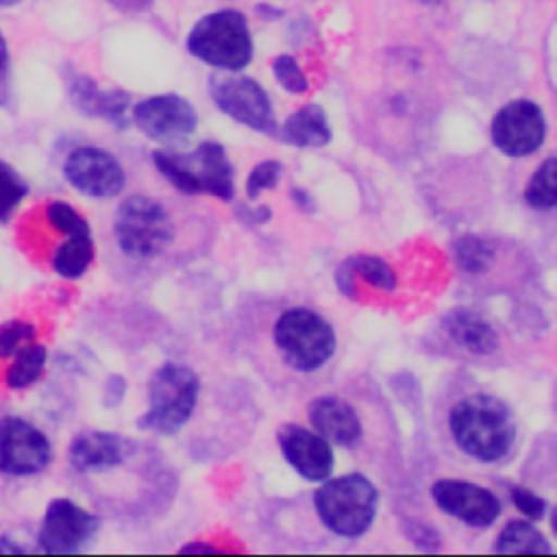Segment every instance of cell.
Segmentation results:
<instances>
[{"instance_id":"cell-1","label":"cell","mask_w":557,"mask_h":557,"mask_svg":"<svg viewBox=\"0 0 557 557\" xmlns=\"http://www.w3.org/2000/svg\"><path fill=\"white\" fill-rule=\"evenodd\" d=\"M448 433L459 450L483 463L503 461L516 446L518 426L505 400L474 392L448 411Z\"/></svg>"},{"instance_id":"cell-2","label":"cell","mask_w":557,"mask_h":557,"mask_svg":"<svg viewBox=\"0 0 557 557\" xmlns=\"http://www.w3.org/2000/svg\"><path fill=\"white\" fill-rule=\"evenodd\" d=\"M379 490L361 472H348L324 479L313 494V507L320 522L339 537H361L376 518Z\"/></svg>"},{"instance_id":"cell-3","label":"cell","mask_w":557,"mask_h":557,"mask_svg":"<svg viewBox=\"0 0 557 557\" xmlns=\"http://www.w3.org/2000/svg\"><path fill=\"white\" fill-rule=\"evenodd\" d=\"M154 168L178 191L187 196L209 194L220 200H231L235 194L233 165L222 144L202 141L194 152H152Z\"/></svg>"},{"instance_id":"cell-4","label":"cell","mask_w":557,"mask_h":557,"mask_svg":"<svg viewBox=\"0 0 557 557\" xmlns=\"http://www.w3.org/2000/svg\"><path fill=\"white\" fill-rule=\"evenodd\" d=\"M198 396V374L185 363L168 361L159 366L148 381V409L137 420V426L159 435H174L194 416Z\"/></svg>"},{"instance_id":"cell-5","label":"cell","mask_w":557,"mask_h":557,"mask_svg":"<svg viewBox=\"0 0 557 557\" xmlns=\"http://www.w3.org/2000/svg\"><path fill=\"white\" fill-rule=\"evenodd\" d=\"M272 337L285 363L298 372L320 370L337 346L331 322L309 307L285 309L274 322Z\"/></svg>"},{"instance_id":"cell-6","label":"cell","mask_w":557,"mask_h":557,"mask_svg":"<svg viewBox=\"0 0 557 557\" xmlns=\"http://www.w3.org/2000/svg\"><path fill=\"white\" fill-rule=\"evenodd\" d=\"M113 235L124 255L150 259L172 244L174 220L157 198L133 194L124 198L115 211Z\"/></svg>"},{"instance_id":"cell-7","label":"cell","mask_w":557,"mask_h":557,"mask_svg":"<svg viewBox=\"0 0 557 557\" xmlns=\"http://www.w3.org/2000/svg\"><path fill=\"white\" fill-rule=\"evenodd\" d=\"M187 50L220 70L237 72L250 63L252 39L246 17L237 11H215L205 15L187 37Z\"/></svg>"},{"instance_id":"cell-8","label":"cell","mask_w":557,"mask_h":557,"mask_svg":"<svg viewBox=\"0 0 557 557\" xmlns=\"http://www.w3.org/2000/svg\"><path fill=\"white\" fill-rule=\"evenodd\" d=\"M52 461L48 435L17 416L0 418V472L9 476H33Z\"/></svg>"},{"instance_id":"cell-9","label":"cell","mask_w":557,"mask_h":557,"mask_svg":"<svg viewBox=\"0 0 557 557\" xmlns=\"http://www.w3.org/2000/svg\"><path fill=\"white\" fill-rule=\"evenodd\" d=\"M492 144L507 157H529L544 144L546 117L540 104L527 98L507 102L496 111L490 126Z\"/></svg>"},{"instance_id":"cell-10","label":"cell","mask_w":557,"mask_h":557,"mask_svg":"<svg viewBox=\"0 0 557 557\" xmlns=\"http://www.w3.org/2000/svg\"><path fill=\"white\" fill-rule=\"evenodd\" d=\"M100 529V518L70 498H52L44 511L37 548L44 553H76Z\"/></svg>"},{"instance_id":"cell-11","label":"cell","mask_w":557,"mask_h":557,"mask_svg":"<svg viewBox=\"0 0 557 557\" xmlns=\"http://www.w3.org/2000/svg\"><path fill=\"white\" fill-rule=\"evenodd\" d=\"M211 98L235 122L268 135H276V120L265 89L248 76L211 78Z\"/></svg>"},{"instance_id":"cell-12","label":"cell","mask_w":557,"mask_h":557,"mask_svg":"<svg viewBox=\"0 0 557 557\" xmlns=\"http://www.w3.org/2000/svg\"><path fill=\"white\" fill-rule=\"evenodd\" d=\"M429 492L440 511L474 529L492 527L503 509L492 490L463 479H437Z\"/></svg>"},{"instance_id":"cell-13","label":"cell","mask_w":557,"mask_h":557,"mask_svg":"<svg viewBox=\"0 0 557 557\" xmlns=\"http://www.w3.org/2000/svg\"><path fill=\"white\" fill-rule=\"evenodd\" d=\"M67 183L91 198H113L126 185L122 163L107 150L96 146H78L63 161Z\"/></svg>"},{"instance_id":"cell-14","label":"cell","mask_w":557,"mask_h":557,"mask_svg":"<svg viewBox=\"0 0 557 557\" xmlns=\"http://www.w3.org/2000/svg\"><path fill=\"white\" fill-rule=\"evenodd\" d=\"M133 122L146 137L174 144L187 139L196 131L198 115L185 98L176 94H161L135 104Z\"/></svg>"},{"instance_id":"cell-15","label":"cell","mask_w":557,"mask_h":557,"mask_svg":"<svg viewBox=\"0 0 557 557\" xmlns=\"http://www.w3.org/2000/svg\"><path fill=\"white\" fill-rule=\"evenodd\" d=\"M285 461L307 481H324L331 476L335 457L331 442L320 433L300 424H283L276 433Z\"/></svg>"},{"instance_id":"cell-16","label":"cell","mask_w":557,"mask_h":557,"mask_svg":"<svg viewBox=\"0 0 557 557\" xmlns=\"http://www.w3.org/2000/svg\"><path fill=\"white\" fill-rule=\"evenodd\" d=\"M135 444L111 431L76 433L67 448V461L76 472H102L122 466L133 457Z\"/></svg>"},{"instance_id":"cell-17","label":"cell","mask_w":557,"mask_h":557,"mask_svg":"<svg viewBox=\"0 0 557 557\" xmlns=\"http://www.w3.org/2000/svg\"><path fill=\"white\" fill-rule=\"evenodd\" d=\"M309 422L315 433L326 442L352 448L363 437V424L357 409L339 396H318L307 409Z\"/></svg>"},{"instance_id":"cell-18","label":"cell","mask_w":557,"mask_h":557,"mask_svg":"<svg viewBox=\"0 0 557 557\" xmlns=\"http://www.w3.org/2000/svg\"><path fill=\"white\" fill-rule=\"evenodd\" d=\"M65 87L72 104L89 115L107 120L120 128L126 126V111L131 107V96L122 89H100L94 78L83 72H70L65 76Z\"/></svg>"},{"instance_id":"cell-19","label":"cell","mask_w":557,"mask_h":557,"mask_svg":"<svg viewBox=\"0 0 557 557\" xmlns=\"http://www.w3.org/2000/svg\"><path fill=\"white\" fill-rule=\"evenodd\" d=\"M442 329L453 344L468 350L470 355H492L500 344L496 329L483 315L466 307L450 309L442 318Z\"/></svg>"},{"instance_id":"cell-20","label":"cell","mask_w":557,"mask_h":557,"mask_svg":"<svg viewBox=\"0 0 557 557\" xmlns=\"http://www.w3.org/2000/svg\"><path fill=\"white\" fill-rule=\"evenodd\" d=\"M281 137L298 148L326 146L331 141V126L326 113L318 104H305L283 122Z\"/></svg>"},{"instance_id":"cell-21","label":"cell","mask_w":557,"mask_h":557,"mask_svg":"<svg viewBox=\"0 0 557 557\" xmlns=\"http://www.w3.org/2000/svg\"><path fill=\"white\" fill-rule=\"evenodd\" d=\"M65 237L67 239L54 248L50 265L61 278L76 281L89 270L96 257V244L91 233H78V235H65Z\"/></svg>"},{"instance_id":"cell-22","label":"cell","mask_w":557,"mask_h":557,"mask_svg":"<svg viewBox=\"0 0 557 557\" xmlns=\"http://www.w3.org/2000/svg\"><path fill=\"white\" fill-rule=\"evenodd\" d=\"M494 550L500 555H544L550 553L553 546L544 537V533L529 520H509L496 535Z\"/></svg>"},{"instance_id":"cell-23","label":"cell","mask_w":557,"mask_h":557,"mask_svg":"<svg viewBox=\"0 0 557 557\" xmlns=\"http://www.w3.org/2000/svg\"><path fill=\"white\" fill-rule=\"evenodd\" d=\"M46 361H48V350L44 344L30 342V344L22 346L13 355L11 366L7 368V374H4L7 387L26 389V387L35 385L46 370Z\"/></svg>"},{"instance_id":"cell-24","label":"cell","mask_w":557,"mask_h":557,"mask_svg":"<svg viewBox=\"0 0 557 557\" xmlns=\"http://www.w3.org/2000/svg\"><path fill=\"white\" fill-rule=\"evenodd\" d=\"M453 259L466 274H483L496 259V248L474 233H466L453 242Z\"/></svg>"},{"instance_id":"cell-25","label":"cell","mask_w":557,"mask_h":557,"mask_svg":"<svg viewBox=\"0 0 557 557\" xmlns=\"http://www.w3.org/2000/svg\"><path fill=\"white\" fill-rule=\"evenodd\" d=\"M557 161L555 157L544 159L524 187V202L535 211H550L557 205Z\"/></svg>"},{"instance_id":"cell-26","label":"cell","mask_w":557,"mask_h":557,"mask_svg":"<svg viewBox=\"0 0 557 557\" xmlns=\"http://www.w3.org/2000/svg\"><path fill=\"white\" fill-rule=\"evenodd\" d=\"M346 263L350 265L355 276H361L366 283H370L372 287H376L381 292H394L398 285L394 268L383 257L357 255V257L346 259Z\"/></svg>"},{"instance_id":"cell-27","label":"cell","mask_w":557,"mask_h":557,"mask_svg":"<svg viewBox=\"0 0 557 557\" xmlns=\"http://www.w3.org/2000/svg\"><path fill=\"white\" fill-rule=\"evenodd\" d=\"M26 196V181L15 172L13 165L0 159V222H9Z\"/></svg>"},{"instance_id":"cell-28","label":"cell","mask_w":557,"mask_h":557,"mask_svg":"<svg viewBox=\"0 0 557 557\" xmlns=\"http://www.w3.org/2000/svg\"><path fill=\"white\" fill-rule=\"evenodd\" d=\"M37 329L28 320L11 318L0 322V359L13 357L22 346L35 342Z\"/></svg>"},{"instance_id":"cell-29","label":"cell","mask_w":557,"mask_h":557,"mask_svg":"<svg viewBox=\"0 0 557 557\" xmlns=\"http://www.w3.org/2000/svg\"><path fill=\"white\" fill-rule=\"evenodd\" d=\"M46 218L50 226L63 235H78V233H91L89 222L70 205L63 200H52L46 205Z\"/></svg>"},{"instance_id":"cell-30","label":"cell","mask_w":557,"mask_h":557,"mask_svg":"<svg viewBox=\"0 0 557 557\" xmlns=\"http://www.w3.org/2000/svg\"><path fill=\"white\" fill-rule=\"evenodd\" d=\"M281 172H283V165L278 161H274V159L257 163L250 170L248 178H246V198L248 200H257L261 196V191L276 187L278 178H281Z\"/></svg>"},{"instance_id":"cell-31","label":"cell","mask_w":557,"mask_h":557,"mask_svg":"<svg viewBox=\"0 0 557 557\" xmlns=\"http://www.w3.org/2000/svg\"><path fill=\"white\" fill-rule=\"evenodd\" d=\"M272 70H274V78L281 83V87L285 91H289V94L307 91V87H309L307 76L302 74V70L294 57H289V54L276 57L272 63Z\"/></svg>"},{"instance_id":"cell-32","label":"cell","mask_w":557,"mask_h":557,"mask_svg":"<svg viewBox=\"0 0 557 557\" xmlns=\"http://www.w3.org/2000/svg\"><path fill=\"white\" fill-rule=\"evenodd\" d=\"M509 496H511V503L513 507L529 520H542L546 516V509H548V503L546 498H542L540 494L531 492L529 487H520V485H513L509 490Z\"/></svg>"},{"instance_id":"cell-33","label":"cell","mask_w":557,"mask_h":557,"mask_svg":"<svg viewBox=\"0 0 557 557\" xmlns=\"http://www.w3.org/2000/svg\"><path fill=\"white\" fill-rule=\"evenodd\" d=\"M126 394V379L120 374H111L104 383V392H102V403L104 407H115L120 405V400Z\"/></svg>"},{"instance_id":"cell-34","label":"cell","mask_w":557,"mask_h":557,"mask_svg":"<svg viewBox=\"0 0 557 557\" xmlns=\"http://www.w3.org/2000/svg\"><path fill=\"white\" fill-rule=\"evenodd\" d=\"M335 283L339 287V292L348 298H352L357 294V287H355V272L350 270V265L344 261L337 272H335Z\"/></svg>"},{"instance_id":"cell-35","label":"cell","mask_w":557,"mask_h":557,"mask_svg":"<svg viewBox=\"0 0 557 557\" xmlns=\"http://www.w3.org/2000/svg\"><path fill=\"white\" fill-rule=\"evenodd\" d=\"M237 215L246 222V224H263L270 220V209L268 207H237Z\"/></svg>"},{"instance_id":"cell-36","label":"cell","mask_w":557,"mask_h":557,"mask_svg":"<svg viewBox=\"0 0 557 557\" xmlns=\"http://www.w3.org/2000/svg\"><path fill=\"white\" fill-rule=\"evenodd\" d=\"M9 70H11V50H9V41L0 28V78L9 81Z\"/></svg>"},{"instance_id":"cell-37","label":"cell","mask_w":557,"mask_h":557,"mask_svg":"<svg viewBox=\"0 0 557 557\" xmlns=\"http://www.w3.org/2000/svg\"><path fill=\"white\" fill-rule=\"evenodd\" d=\"M289 196H292L294 205H296L300 211H313L315 202H313V198H311V196H309L305 189H300V187H292Z\"/></svg>"},{"instance_id":"cell-38","label":"cell","mask_w":557,"mask_h":557,"mask_svg":"<svg viewBox=\"0 0 557 557\" xmlns=\"http://www.w3.org/2000/svg\"><path fill=\"white\" fill-rule=\"evenodd\" d=\"M0 553H24V548L17 546L11 537H0Z\"/></svg>"},{"instance_id":"cell-39","label":"cell","mask_w":557,"mask_h":557,"mask_svg":"<svg viewBox=\"0 0 557 557\" xmlns=\"http://www.w3.org/2000/svg\"><path fill=\"white\" fill-rule=\"evenodd\" d=\"M196 550H205V553H213L218 548H213L211 544H187L181 548V553H196Z\"/></svg>"},{"instance_id":"cell-40","label":"cell","mask_w":557,"mask_h":557,"mask_svg":"<svg viewBox=\"0 0 557 557\" xmlns=\"http://www.w3.org/2000/svg\"><path fill=\"white\" fill-rule=\"evenodd\" d=\"M9 102V81L0 78V107H4Z\"/></svg>"},{"instance_id":"cell-41","label":"cell","mask_w":557,"mask_h":557,"mask_svg":"<svg viewBox=\"0 0 557 557\" xmlns=\"http://www.w3.org/2000/svg\"><path fill=\"white\" fill-rule=\"evenodd\" d=\"M22 0H0V9H13L17 7Z\"/></svg>"},{"instance_id":"cell-42","label":"cell","mask_w":557,"mask_h":557,"mask_svg":"<svg viewBox=\"0 0 557 557\" xmlns=\"http://www.w3.org/2000/svg\"><path fill=\"white\" fill-rule=\"evenodd\" d=\"M422 2H426V4H435V2H440V0H422Z\"/></svg>"}]
</instances>
